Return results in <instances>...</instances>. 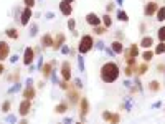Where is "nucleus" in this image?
<instances>
[{"instance_id": "obj_1", "label": "nucleus", "mask_w": 165, "mask_h": 124, "mask_svg": "<svg viewBox=\"0 0 165 124\" xmlns=\"http://www.w3.org/2000/svg\"><path fill=\"white\" fill-rule=\"evenodd\" d=\"M119 76V66L116 65V63H106V65L101 68V78H103L104 83H112V81H116Z\"/></svg>"}, {"instance_id": "obj_2", "label": "nucleus", "mask_w": 165, "mask_h": 124, "mask_svg": "<svg viewBox=\"0 0 165 124\" xmlns=\"http://www.w3.org/2000/svg\"><path fill=\"white\" fill-rule=\"evenodd\" d=\"M91 48H93V38H91L89 35H84V37L81 38V41H79V51L87 53Z\"/></svg>"}, {"instance_id": "obj_3", "label": "nucleus", "mask_w": 165, "mask_h": 124, "mask_svg": "<svg viewBox=\"0 0 165 124\" xmlns=\"http://www.w3.org/2000/svg\"><path fill=\"white\" fill-rule=\"evenodd\" d=\"M59 10H61V13L63 15H71V12H73V8H71V5H69V2L68 0H63L61 3H59Z\"/></svg>"}, {"instance_id": "obj_4", "label": "nucleus", "mask_w": 165, "mask_h": 124, "mask_svg": "<svg viewBox=\"0 0 165 124\" xmlns=\"http://www.w3.org/2000/svg\"><path fill=\"white\" fill-rule=\"evenodd\" d=\"M8 53H10V47L5 41H0V61H3L8 56Z\"/></svg>"}, {"instance_id": "obj_5", "label": "nucleus", "mask_w": 165, "mask_h": 124, "mask_svg": "<svg viewBox=\"0 0 165 124\" xmlns=\"http://www.w3.org/2000/svg\"><path fill=\"white\" fill-rule=\"evenodd\" d=\"M61 74H63V78H65V81H68L69 78H71V66H69L68 61L63 63V66H61Z\"/></svg>"}, {"instance_id": "obj_6", "label": "nucleus", "mask_w": 165, "mask_h": 124, "mask_svg": "<svg viewBox=\"0 0 165 124\" xmlns=\"http://www.w3.org/2000/svg\"><path fill=\"white\" fill-rule=\"evenodd\" d=\"M86 22L89 23V25H93V27H97V25L101 23V18L96 15V13H87V17H86Z\"/></svg>"}, {"instance_id": "obj_7", "label": "nucleus", "mask_w": 165, "mask_h": 124, "mask_svg": "<svg viewBox=\"0 0 165 124\" xmlns=\"http://www.w3.org/2000/svg\"><path fill=\"white\" fill-rule=\"evenodd\" d=\"M33 56H35V51L31 48H27L25 50V56H23V63H25V65H30V63L35 60Z\"/></svg>"}, {"instance_id": "obj_8", "label": "nucleus", "mask_w": 165, "mask_h": 124, "mask_svg": "<svg viewBox=\"0 0 165 124\" xmlns=\"http://www.w3.org/2000/svg\"><path fill=\"white\" fill-rule=\"evenodd\" d=\"M30 108H31V103H30V99H25V101L20 104V114L22 116H25L30 113Z\"/></svg>"}, {"instance_id": "obj_9", "label": "nucleus", "mask_w": 165, "mask_h": 124, "mask_svg": "<svg viewBox=\"0 0 165 124\" xmlns=\"http://www.w3.org/2000/svg\"><path fill=\"white\" fill-rule=\"evenodd\" d=\"M157 12V3L155 2H149L145 5V10H144V13L145 15H152V13H155Z\"/></svg>"}, {"instance_id": "obj_10", "label": "nucleus", "mask_w": 165, "mask_h": 124, "mask_svg": "<svg viewBox=\"0 0 165 124\" xmlns=\"http://www.w3.org/2000/svg\"><path fill=\"white\" fill-rule=\"evenodd\" d=\"M30 17H31V7H27L23 10V15H22V25H27L30 22Z\"/></svg>"}, {"instance_id": "obj_11", "label": "nucleus", "mask_w": 165, "mask_h": 124, "mask_svg": "<svg viewBox=\"0 0 165 124\" xmlns=\"http://www.w3.org/2000/svg\"><path fill=\"white\" fill-rule=\"evenodd\" d=\"M23 96H25L27 99H31V98L35 96V90H33V88H31V84H28V88L25 90V93H23Z\"/></svg>"}, {"instance_id": "obj_12", "label": "nucleus", "mask_w": 165, "mask_h": 124, "mask_svg": "<svg viewBox=\"0 0 165 124\" xmlns=\"http://www.w3.org/2000/svg\"><path fill=\"white\" fill-rule=\"evenodd\" d=\"M140 45H142L144 48H150V47L154 45V40H152L150 37H145V38L142 40V43H140Z\"/></svg>"}, {"instance_id": "obj_13", "label": "nucleus", "mask_w": 165, "mask_h": 124, "mask_svg": "<svg viewBox=\"0 0 165 124\" xmlns=\"http://www.w3.org/2000/svg\"><path fill=\"white\" fill-rule=\"evenodd\" d=\"M41 43H43L45 47H51V45H53V40H51L50 35H45V37L41 38Z\"/></svg>"}, {"instance_id": "obj_14", "label": "nucleus", "mask_w": 165, "mask_h": 124, "mask_svg": "<svg viewBox=\"0 0 165 124\" xmlns=\"http://www.w3.org/2000/svg\"><path fill=\"white\" fill-rule=\"evenodd\" d=\"M122 43H119V41H114V43H112V51L114 53H122Z\"/></svg>"}, {"instance_id": "obj_15", "label": "nucleus", "mask_w": 165, "mask_h": 124, "mask_svg": "<svg viewBox=\"0 0 165 124\" xmlns=\"http://www.w3.org/2000/svg\"><path fill=\"white\" fill-rule=\"evenodd\" d=\"M86 113H87V101L83 98V101H81V118L86 116Z\"/></svg>"}, {"instance_id": "obj_16", "label": "nucleus", "mask_w": 165, "mask_h": 124, "mask_svg": "<svg viewBox=\"0 0 165 124\" xmlns=\"http://www.w3.org/2000/svg\"><path fill=\"white\" fill-rule=\"evenodd\" d=\"M157 20H159V22H163L165 20V7L159 8V12H157Z\"/></svg>"}, {"instance_id": "obj_17", "label": "nucleus", "mask_w": 165, "mask_h": 124, "mask_svg": "<svg viewBox=\"0 0 165 124\" xmlns=\"http://www.w3.org/2000/svg\"><path fill=\"white\" fill-rule=\"evenodd\" d=\"M7 35H8L10 38H18V31H17L15 28H8V30H7Z\"/></svg>"}, {"instance_id": "obj_18", "label": "nucleus", "mask_w": 165, "mask_h": 124, "mask_svg": "<svg viewBox=\"0 0 165 124\" xmlns=\"http://www.w3.org/2000/svg\"><path fill=\"white\" fill-rule=\"evenodd\" d=\"M117 18L119 20H121V22H127V13H125V12H122V10H119V12H117Z\"/></svg>"}, {"instance_id": "obj_19", "label": "nucleus", "mask_w": 165, "mask_h": 124, "mask_svg": "<svg viewBox=\"0 0 165 124\" xmlns=\"http://www.w3.org/2000/svg\"><path fill=\"white\" fill-rule=\"evenodd\" d=\"M155 53H157V55H162V53H165V43H163V41H160V45L155 48Z\"/></svg>"}, {"instance_id": "obj_20", "label": "nucleus", "mask_w": 165, "mask_h": 124, "mask_svg": "<svg viewBox=\"0 0 165 124\" xmlns=\"http://www.w3.org/2000/svg\"><path fill=\"white\" fill-rule=\"evenodd\" d=\"M63 41H65V37H63V35H58V40H56L55 43H53V47H55V48H59Z\"/></svg>"}, {"instance_id": "obj_21", "label": "nucleus", "mask_w": 165, "mask_h": 124, "mask_svg": "<svg viewBox=\"0 0 165 124\" xmlns=\"http://www.w3.org/2000/svg\"><path fill=\"white\" fill-rule=\"evenodd\" d=\"M152 56H154V53H152V51H145V53L142 55V58L145 60V61H150V60H152Z\"/></svg>"}, {"instance_id": "obj_22", "label": "nucleus", "mask_w": 165, "mask_h": 124, "mask_svg": "<svg viewBox=\"0 0 165 124\" xmlns=\"http://www.w3.org/2000/svg\"><path fill=\"white\" fill-rule=\"evenodd\" d=\"M55 111H56V113H59V114H61V113H65V111H66V104H58Z\"/></svg>"}, {"instance_id": "obj_23", "label": "nucleus", "mask_w": 165, "mask_h": 124, "mask_svg": "<svg viewBox=\"0 0 165 124\" xmlns=\"http://www.w3.org/2000/svg\"><path fill=\"white\" fill-rule=\"evenodd\" d=\"M159 40H160V41H165V28H163V27L159 30Z\"/></svg>"}, {"instance_id": "obj_24", "label": "nucleus", "mask_w": 165, "mask_h": 124, "mask_svg": "<svg viewBox=\"0 0 165 124\" xmlns=\"http://www.w3.org/2000/svg\"><path fill=\"white\" fill-rule=\"evenodd\" d=\"M103 18H104V25H106V27H111V23H112L111 17H109V15H104Z\"/></svg>"}, {"instance_id": "obj_25", "label": "nucleus", "mask_w": 165, "mask_h": 124, "mask_svg": "<svg viewBox=\"0 0 165 124\" xmlns=\"http://www.w3.org/2000/svg\"><path fill=\"white\" fill-rule=\"evenodd\" d=\"M50 70H51V65H43V73H45V76H48V74H50Z\"/></svg>"}, {"instance_id": "obj_26", "label": "nucleus", "mask_w": 165, "mask_h": 124, "mask_svg": "<svg viewBox=\"0 0 165 124\" xmlns=\"http://www.w3.org/2000/svg\"><path fill=\"white\" fill-rule=\"evenodd\" d=\"M150 90L157 91V90H159V83H157V81H152V83H150Z\"/></svg>"}, {"instance_id": "obj_27", "label": "nucleus", "mask_w": 165, "mask_h": 124, "mask_svg": "<svg viewBox=\"0 0 165 124\" xmlns=\"http://www.w3.org/2000/svg\"><path fill=\"white\" fill-rule=\"evenodd\" d=\"M94 31H96L97 35H103V33H104V31H106V30H104V28H96V27H94Z\"/></svg>"}, {"instance_id": "obj_28", "label": "nucleus", "mask_w": 165, "mask_h": 124, "mask_svg": "<svg viewBox=\"0 0 165 124\" xmlns=\"http://www.w3.org/2000/svg\"><path fill=\"white\" fill-rule=\"evenodd\" d=\"M25 5L27 7H33L35 5V0H25Z\"/></svg>"}, {"instance_id": "obj_29", "label": "nucleus", "mask_w": 165, "mask_h": 124, "mask_svg": "<svg viewBox=\"0 0 165 124\" xmlns=\"http://www.w3.org/2000/svg\"><path fill=\"white\" fill-rule=\"evenodd\" d=\"M2 108H3V111H8V108H10V103H8V101H5V103H3V106H2Z\"/></svg>"}, {"instance_id": "obj_30", "label": "nucleus", "mask_w": 165, "mask_h": 124, "mask_svg": "<svg viewBox=\"0 0 165 124\" xmlns=\"http://www.w3.org/2000/svg\"><path fill=\"white\" fill-rule=\"evenodd\" d=\"M68 27L73 30V28H75V20H69V22H68Z\"/></svg>"}, {"instance_id": "obj_31", "label": "nucleus", "mask_w": 165, "mask_h": 124, "mask_svg": "<svg viewBox=\"0 0 165 124\" xmlns=\"http://www.w3.org/2000/svg\"><path fill=\"white\" fill-rule=\"evenodd\" d=\"M79 68L84 70V63H83V58H79Z\"/></svg>"}, {"instance_id": "obj_32", "label": "nucleus", "mask_w": 165, "mask_h": 124, "mask_svg": "<svg viewBox=\"0 0 165 124\" xmlns=\"http://www.w3.org/2000/svg\"><path fill=\"white\" fill-rule=\"evenodd\" d=\"M61 51H63V53H69V48H68V47H63Z\"/></svg>"}, {"instance_id": "obj_33", "label": "nucleus", "mask_w": 165, "mask_h": 124, "mask_svg": "<svg viewBox=\"0 0 165 124\" xmlns=\"http://www.w3.org/2000/svg\"><path fill=\"white\" fill-rule=\"evenodd\" d=\"M75 83H76V86H78V88H81V86H83V84H81V81H79V80H76Z\"/></svg>"}, {"instance_id": "obj_34", "label": "nucleus", "mask_w": 165, "mask_h": 124, "mask_svg": "<svg viewBox=\"0 0 165 124\" xmlns=\"http://www.w3.org/2000/svg\"><path fill=\"white\" fill-rule=\"evenodd\" d=\"M3 73V65H0V74Z\"/></svg>"}, {"instance_id": "obj_35", "label": "nucleus", "mask_w": 165, "mask_h": 124, "mask_svg": "<svg viewBox=\"0 0 165 124\" xmlns=\"http://www.w3.org/2000/svg\"><path fill=\"white\" fill-rule=\"evenodd\" d=\"M68 2H69V3H71V2H73V0H68Z\"/></svg>"}]
</instances>
